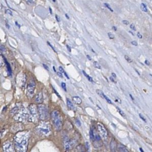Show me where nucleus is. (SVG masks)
Instances as JSON below:
<instances>
[{
	"mask_svg": "<svg viewBox=\"0 0 152 152\" xmlns=\"http://www.w3.org/2000/svg\"><path fill=\"white\" fill-rule=\"evenodd\" d=\"M29 134L27 132H19L14 137L15 148L18 151H26L27 148Z\"/></svg>",
	"mask_w": 152,
	"mask_h": 152,
	"instance_id": "f257e3e1",
	"label": "nucleus"
},
{
	"mask_svg": "<svg viewBox=\"0 0 152 152\" xmlns=\"http://www.w3.org/2000/svg\"><path fill=\"white\" fill-rule=\"evenodd\" d=\"M51 118L53 121L54 125L55 127V129L57 131H60L62 128V120L61 117L60 115V113L58 111L54 110L51 113Z\"/></svg>",
	"mask_w": 152,
	"mask_h": 152,
	"instance_id": "f03ea898",
	"label": "nucleus"
},
{
	"mask_svg": "<svg viewBox=\"0 0 152 152\" xmlns=\"http://www.w3.org/2000/svg\"><path fill=\"white\" fill-rule=\"evenodd\" d=\"M36 130L38 134L45 136L49 135L51 132L50 125L46 123H43L39 125L36 128Z\"/></svg>",
	"mask_w": 152,
	"mask_h": 152,
	"instance_id": "7ed1b4c3",
	"label": "nucleus"
},
{
	"mask_svg": "<svg viewBox=\"0 0 152 152\" xmlns=\"http://www.w3.org/2000/svg\"><path fill=\"white\" fill-rule=\"evenodd\" d=\"M39 119L41 120H45L48 118V112L47 108L44 104H40L38 106Z\"/></svg>",
	"mask_w": 152,
	"mask_h": 152,
	"instance_id": "20e7f679",
	"label": "nucleus"
},
{
	"mask_svg": "<svg viewBox=\"0 0 152 152\" xmlns=\"http://www.w3.org/2000/svg\"><path fill=\"white\" fill-rule=\"evenodd\" d=\"M76 142V141L75 139H69L67 137H64L63 140V144L65 149L67 150L72 149L75 145Z\"/></svg>",
	"mask_w": 152,
	"mask_h": 152,
	"instance_id": "39448f33",
	"label": "nucleus"
},
{
	"mask_svg": "<svg viewBox=\"0 0 152 152\" xmlns=\"http://www.w3.org/2000/svg\"><path fill=\"white\" fill-rule=\"evenodd\" d=\"M35 88V83L33 81H31L28 84L27 87V96L29 98H31L33 96Z\"/></svg>",
	"mask_w": 152,
	"mask_h": 152,
	"instance_id": "423d86ee",
	"label": "nucleus"
},
{
	"mask_svg": "<svg viewBox=\"0 0 152 152\" xmlns=\"http://www.w3.org/2000/svg\"><path fill=\"white\" fill-rule=\"evenodd\" d=\"M97 129H98V131L100 136L102 137L103 138L106 139L108 137V132H107L106 129L104 128V126L101 123L97 124Z\"/></svg>",
	"mask_w": 152,
	"mask_h": 152,
	"instance_id": "0eeeda50",
	"label": "nucleus"
},
{
	"mask_svg": "<svg viewBox=\"0 0 152 152\" xmlns=\"http://www.w3.org/2000/svg\"><path fill=\"white\" fill-rule=\"evenodd\" d=\"M29 109L30 115H32V118H34L36 119L38 116V107L35 104H31L29 106Z\"/></svg>",
	"mask_w": 152,
	"mask_h": 152,
	"instance_id": "6e6552de",
	"label": "nucleus"
},
{
	"mask_svg": "<svg viewBox=\"0 0 152 152\" xmlns=\"http://www.w3.org/2000/svg\"><path fill=\"white\" fill-rule=\"evenodd\" d=\"M3 150L5 152H11L15 151L13 144L10 141H6L3 144Z\"/></svg>",
	"mask_w": 152,
	"mask_h": 152,
	"instance_id": "1a4fd4ad",
	"label": "nucleus"
},
{
	"mask_svg": "<svg viewBox=\"0 0 152 152\" xmlns=\"http://www.w3.org/2000/svg\"><path fill=\"white\" fill-rule=\"evenodd\" d=\"M43 101V96H42V92H39L38 93L35 97V102H37L38 103H41Z\"/></svg>",
	"mask_w": 152,
	"mask_h": 152,
	"instance_id": "9d476101",
	"label": "nucleus"
},
{
	"mask_svg": "<svg viewBox=\"0 0 152 152\" xmlns=\"http://www.w3.org/2000/svg\"><path fill=\"white\" fill-rule=\"evenodd\" d=\"M27 116H28L26 112H24V110L22 111L21 113H20L17 116V118H18V120H20V119H24L25 118H27Z\"/></svg>",
	"mask_w": 152,
	"mask_h": 152,
	"instance_id": "9b49d317",
	"label": "nucleus"
},
{
	"mask_svg": "<svg viewBox=\"0 0 152 152\" xmlns=\"http://www.w3.org/2000/svg\"><path fill=\"white\" fill-rule=\"evenodd\" d=\"M117 147V144L116 142L114 140H112L111 142H110V148L111 151H115L116 148Z\"/></svg>",
	"mask_w": 152,
	"mask_h": 152,
	"instance_id": "f8f14e48",
	"label": "nucleus"
},
{
	"mask_svg": "<svg viewBox=\"0 0 152 152\" xmlns=\"http://www.w3.org/2000/svg\"><path fill=\"white\" fill-rule=\"evenodd\" d=\"M117 148H119V150L121 152H128V150L126 149L125 146H124L123 145H122L121 144H120L117 145Z\"/></svg>",
	"mask_w": 152,
	"mask_h": 152,
	"instance_id": "ddd939ff",
	"label": "nucleus"
},
{
	"mask_svg": "<svg viewBox=\"0 0 152 152\" xmlns=\"http://www.w3.org/2000/svg\"><path fill=\"white\" fill-rule=\"evenodd\" d=\"M72 99H73V101L74 102V103H75L77 104H80L82 103L81 99L78 96H74V97H73Z\"/></svg>",
	"mask_w": 152,
	"mask_h": 152,
	"instance_id": "4468645a",
	"label": "nucleus"
},
{
	"mask_svg": "<svg viewBox=\"0 0 152 152\" xmlns=\"http://www.w3.org/2000/svg\"><path fill=\"white\" fill-rule=\"evenodd\" d=\"M67 106L69 109H73L74 107L73 106V104L72 103V102L70 101V100L69 99H67Z\"/></svg>",
	"mask_w": 152,
	"mask_h": 152,
	"instance_id": "2eb2a0df",
	"label": "nucleus"
},
{
	"mask_svg": "<svg viewBox=\"0 0 152 152\" xmlns=\"http://www.w3.org/2000/svg\"><path fill=\"white\" fill-rule=\"evenodd\" d=\"M18 107H15L13 108L10 111L11 115H14L15 114H16V113L18 112Z\"/></svg>",
	"mask_w": 152,
	"mask_h": 152,
	"instance_id": "dca6fc26",
	"label": "nucleus"
},
{
	"mask_svg": "<svg viewBox=\"0 0 152 152\" xmlns=\"http://www.w3.org/2000/svg\"><path fill=\"white\" fill-rule=\"evenodd\" d=\"M3 58H4V57H3ZM4 60L5 61V63L7 64V67L8 71V72H9L10 74L11 75V67H10V64H8V62H7V61L6 60V59H5V58H4Z\"/></svg>",
	"mask_w": 152,
	"mask_h": 152,
	"instance_id": "f3484780",
	"label": "nucleus"
},
{
	"mask_svg": "<svg viewBox=\"0 0 152 152\" xmlns=\"http://www.w3.org/2000/svg\"><path fill=\"white\" fill-rule=\"evenodd\" d=\"M96 92H97V93L100 97H101L103 99H104V97H105V94H104V93H103L101 90H96Z\"/></svg>",
	"mask_w": 152,
	"mask_h": 152,
	"instance_id": "a211bd4d",
	"label": "nucleus"
},
{
	"mask_svg": "<svg viewBox=\"0 0 152 152\" xmlns=\"http://www.w3.org/2000/svg\"><path fill=\"white\" fill-rule=\"evenodd\" d=\"M82 72H83V74L85 75V76L88 78V80L89 81H91V82H92V83H93V79L92 78V77H91L90 76H89L84 71H82Z\"/></svg>",
	"mask_w": 152,
	"mask_h": 152,
	"instance_id": "6ab92c4d",
	"label": "nucleus"
},
{
	"mask_svg": "<svg viewBox=\"0 0 152 152\" xmlns=\"http://www.w3.org/2000/svg\"><path fill=\"white\" fill-rule=\"evenodd\" d=\"M141 9L142 11H144V12H147V7H146L145 4H144V3H142V4H141Z\"/></svg>",
	"mask_w": 152,
	"mask_h": 152,
	"instance_id": "aec40b11",
	"label": "nucleus"
},
{
	"mask_svg": "<svg viewBox=\"0 0 152 152\" xmlns=\"http://www.w3.org/2000/svg\"><path fill=\"white\" fill-rule=\"evenodd\" d=\"M89 136H90V138L91 140H94V133L93 132V130L92 129H90V131H89Z\"/></svg>",
	"mask_w": 152,
	"mask_h": 152,
	"instance_id": "412c9836",
	"label": "nucleus"
},
{
	"mask_svg": "<svg viewBox=\"0 0 152 152\" xmlns=\"http://www.w3.org/2000/svg\"><path fill=\"white\" fill-rule=\"evenodd\" d=\"M94 66L95 67V68H98V69H100L101 68V66H100V64L97 62H96V61H95V62H94Z\"/></svg>",
	"mask_w": 152,
	"mask_h": 152,
	"instance_id": "4be33fe9",
	"label": "nucleus"
},
{
	"mask_svg": "<svg viewBox=\"0 0 152 152\" xmlns=\"http://www.w3.org/2000/svg\"><path fill=\"white\" fill-rule=\"evenodd\" d=\"M125 59H126L128 62H132V60L130 58V57H129V56H127V55H125Z\"/></svg>",
	"mask_w": 152,
	"mask_h": 152,
	"instance_id": "5701e85b",
	"label": "nucleus"
},
{
	"mask_svg": "<svg viewBox=\"0 0 152 152\" xmlns=\"http://www.w3.org/2000/svg\"><path fill=\"white\" fill-rule=\"evenodd\" d=\"M116 108H117V111L119 112V113H120V114L122 116H125V113H124V112H123L122 110H120V108H119L118 107H117Z\"/></svg>",
	"mask_w": 152,
	"mask_h": 152,
	"instance_id": "b1692460",
	"label": "nucleus"
},
{
	"mask_svg": "<svg viewBox=\"0 0 152 152\" xmlns=\"http://www.w3.org/2000/svg\"><path fill=\"white\" fill-rule=\"evenodd\" d=\"M104 5L110 11H111V12H113V10L111 8V7H110V6L108 4H107V3H104Z\"/></svg>",
	"mask_w": 152,
	"mask_h": 152,
	"instance_id": "393cba45",
	"label": "nucleus"
},
{
	"mask_svg": "<svg viewBox=\"0 0 152 152\" xmlns=\"http://www.w3.org/2000/svg\"><path fill=\"white\" fill-rule=\"evenodd\" d=\"M1 51L3 53H5L6 52V49L5 48L4 46L3 45H1Z\"/></svg>",
	"mask_w": 152,
	"mask_h": 152,
	"instance_id": "a878e982",
	"label": "nucleus"
},
{
	"mask_svg": "<svg viewBox=\"0 0 152 152\" xmlns=\"http://www.w3.org/2000/svg\"><path fill=\"white\" fill-rule=\"evenodd\" d=\"M61 86L62 88L64 89V90L65 91H67V90H66V84H65L64 83L62 82V83H61Z\"/></svg>",
	"mask_w": 152,
	"mask_h": 152,
	"instance_id": "bb28decb",
	"label": "nucleus"
},
{
	"mask_svg": "<svg viewBox=\"0 0 152 152\" xmlns=\"http://www.w3.org/2000/svg\"><path fill=\"white\" fill-rule=\"evenodd\" d=\"M108 36L109 38L111 39H114V34H112L111 33H108Z\"/></svg>",
	"mask_w": 152,
	"mask_h": 152,
	"instance_id": "cd10ccee",
	"label": "nucleus"
},
{
	"mask_svg": "<svg viewBox=\"0 0 152 152\" xmlns=\"http://www.w3.org/2000/svg\"><path fill=\"white\" fill-rule=\"evenodd\" d=\"M130 28H131L132 30H134V31H135V30H136L135 26V25H134V24H131L130 25Z\"/></svg>",
	"mask_w": 152,
	"mask_h": 152,
	"instance_id": "c85d7f7f",
	"label": "nucleus"
},
{
	"mask_svg": "<svg viewBox=\"0 0 152 152\" xmlns=\"http://www.w3.org/2000/svg\"><path fill=\"white\" fill-rule=\"evenodd\" d=\"M104 99L107 100V102L108 103H110V104H111V100L105 95V97H104Z\"/></svg>",
	"mask_w": 152,
	"mask_h": 152,
	"instance_id": "c756f323",
	"label": "nucleus"
},
{
	"mask_svg": "<svg viewBox=\"0 0 152 152\" xmlns=\"http://www.w3.org/2000/svg\"><path fill=\"white\" fill-rule=\"evenodd\" d=\"M139 116L140 117V118H141V119L142 121H144L145 122H146V120H145V119L144 118V116H142V115L141 113H139Z\"/></svg>",
	"mask_w": 152,
	"mask_h": 152,
	"instance_id": "7c9ffc66",
	"label": "nucleus"
},
{
	"mask_svg": "<svg viewBox=\"0 0 152 152\" xmlns=\"http://www.w3.org/2000/svg\"><path fill=\"white\" fill-rule=\"evenodd\" d=\"M57 74L58 75V76H59L61 78H63V74H62V72H57Z\"/></svg>",
	"mask_w": 152,
	"mask_h": 152,
	"instance_id": "2f4dec72",
	"label": "nucleus"
},
{
	"mask_svg": "<svg viewBox=\"0 0 152 152\" xmlns=\"http://www.w3.org/2000/svg\"><path fill=\"white\" fill-rule=\"evenodd\" d=\"M58 69H59V71H60V72H61L62 73H64V69H63V68L60 66H59V68H58Z\"/></svg>",
	"mask_w": 152,
	"mask_h": 152,
	"instance_id": "473e14b6",
	"label": "nucleus"
},
{
	"mask_svg": "<svg viewBox=\"0 0 152 152\" xmlns=\"http://www.w3.org/2000/svg\"><path fill=\"white\" fill-rule=\"evenodd\" d=\"M75 122H76V123L77 124V125H78V126H80V122L79 121V119H76V121H75Z\"/></svg>",
	"mask_w": 152,
	"mask_h": 152,
	"instance_id": "72a5a7b5",
	"label": "nucleus"
},
{
	"mask_svg": "<svg viewBox=\"0 0 152 152\" xmlns=\"http://www.w3.org/2000/svg\"><path fill=\"white\" fill-rule=\"evenodd\" d=\"M131 43H132V45H133L134 46H137L138 45V43H137V42L136 41H132Z\"/></svg>",
	"mask_w": 152,
	"mask_h": 152,
	"instance_id": "f704fd0d",
	"label": "nucleus"
},
{
	"mask_svg": "<svg viewBox=\"0 0 152 152\" xmlns=\"http://www.w3.org/2000/svg\"><path fill=\"white\" fill-rule=\"evenodd\" d=\"M47 43H48V45H49V46H50V47H51V48H52V49H53V50H54V52H56V50H55V49H54V48H53V46H52V45H51V44H50V43H49V42H47Z\"/></svg>",
	"mask_w": 152,
	"mask_h": 152,
	"instance_id": "c9c22d12",
	"label": "nucleus"
},
{
	"mask_svg": "<svg viewBox=\"0 0 152 152\" xmlns=\"http://www.w3.org/2000/svg\"><path fill=\"white\" fill-rule=\"evenodd\" d=\"M52 88H53V90H54V93H55L57 94V96H58L59 98H61L60 96V95H59V94H58V93L57 92V91H56V90H55L54 88V87H52Z\"/></svg>",
	"mask_w": 152,
	"mask_h": 152,
	"instance_id": "e433bc0d",
	"label": "nucleus"
},
{
	"mask_svg": "<svg viewBox=\"0 0 152 152\" xmlns=\"http://www.w3.org/2000/svg\"><path fill=\"white\" fill-rule=\"evenodd\" d=\"M122 23L124 24H126V25H128L129 24V21H127V20H123L122 21Z\"/></svg>",
	"mask_w": 152,
	"mask_h": 152,
	"instance_id": "4c0bfd02",
	"label": "nucleus"
},
{
	"mask_svg": "<svg viewBox=\"0 0 152 152\" xmlns=\"http://www.w3.org/2000/svg\"><path fill=\"white\" fill-rule=\"evenodd\" d=\"M85 146H86V149H87V150H89V145L88 142H86V143H85Z\"/></svg>",
	"mask_w": 152,
	"mask_h": 152,
	"instance_id": "58836bf2",
	"label": "nucleus"
},
{
	"mask_svg": "<svg viewBox=\"0 0 152 152\" xmlns=\"http://www.w3.org/2000/svg\"><path fill=\"white\" fill-rule=\"evenodd\" d=\"M5 11H6V12H7V13H8V14H10L11 15H12V12H11V11L10 10H7Z\"/></svg>",
	"mask_w": 152,
	"mask_h": 152,
	"instance_id": "ea45409f",
	"label": "nucleus"
},
{
	"mask_svg": "<svg viewBox=\"0 0 152 152\" xmlns=\"http://www.w3.org/2000/svg\"><path fill=\"white\" fill-rule=\"evenodd\" d=\"M66 47H67V49L68 51L70 52H71V48H70V47L69 45H66Z\"/></svg>",
	"mask_w": 152,
	"mask_h": 152,
	"instance_id": "a19ab883",
	"label": "nucleus"
},
{
	"mask_svg": "<svg viewBox=\"0 0 152 152\" xmlns=\"http://www.w3.org/2000/svg\"><path fill=\"white\" fill-rule=\"evenodd\" d=\"M55 18H56V20H57V21H58V22H60V18H59V17L57 15H55Z\"/></svg>",
	"mask_w": 152,
	"mask_h": 152,
	"instance_id": "79ce46f5",
	"label": "nucleus"
},
{
	"mask_svg": "<svg viewBox=\"0 0 152 152\" xmlns=\"http://www.w3.org/2000/svg\"><path fill=\"white\" fill-rule=\"evenodd\" d=\"M43 66H44V67L46 69H47L48 71L49 70V68H48V66L46 65H45V64H43Z\"/></svg>",
	"mask_w": 152,
	"mask_h": 152,
	"instance_id": "37998d69",
	"label": "nucleus"
},
{
	"mask_svg": "<svg viewBox=\"0 0 152 152\" xmlns=\"http://www.w3.org/2000/svg\"><path fill=\"white\" fill-rule=\"evenodd\" d=\"M137 36H138L139 39H141V38H142V35H141L139 33H137Z\"/></svg>",
	"mask_w": 152,
	"mask_h": 152,
	"instance_id": "c03bdc74",
	"label": "nucleus"
},
{
	"mask_svg": "<svg viewBox=\"0 0 152 152\" xmlns=\"http://www.w3.org/2000/svg\"><path fill=\"white\" fill-rule=\"evenodd\" d=\"M110 80H111V81H113V82H114V83H116V81H114V78H113L112 77H110Z\"/></svg>",
	"mask_w": 152,
	"mask_h": 152,
	"instance_id": "a18cd8bd",
	"label": "nucleus"
},
{
	"mask_svg": "<svg viewBox=\"0 0 152 152\" xmlns=\"http://www.w3.org/2000/svg\"><path fill=\"white\" fill-rule=\"evenodd\" d=\"M116 102H118L119 103H121V100L120 99H119V98H116Z\"/></svg>",
	"mask_w": 152,
	"mask_h": 152,
	"instance_id": "49530a36",
	"label": "nucleus"
},
{
	"mask_svg": "<svg viewBox=\"0 0 152 152\" xmlns=\"http://www.w3.org/2000/svg\"><path fill=\"white\" fill-rule=\"evenodd\" d=\"M145 64L146 65H150V63L148 62V61L147 60H145Z\"/></svg>",
	"mask_w": 152,
	"mask_h": 152,
	"instance_id": "de8ad7c7",
	"label": "nucleus"
},
{
	"mask_svg": "<svg viewBox=\"0 0 152 152\" xmlns=\"http://www.w3.org/2000/svg\"><path fill=\"white\" fill-rule=\"evenodd\" d=\"M111 75H112V77H114V78H116V75L114 74V73H111Z\"/></svg>",
	"mask_w": 152,
	"mask_h": 152,
	"instance_id": "09e8293b",
	"label": "nucleus"
},
{
	"mask_svg": "<svg viewBox=\"0 0 152 152\" xmlns=\"http://www.w3.org/2000/svg\"><path fill=\"white\" fill-rule=\"evenodd\" d=\"M86 57H87V58H88V59H89V60H90V61H91V57H90V56H89V55H86Z\"/></svg>",
	"mask_w": 152,
	"mask_h": 152,
	"instance_id": "8fccbe9b",
	"label": "nucleus"
},
{
	"mask_svg": "<svg viewBox=\"0 0 152 152\" xmlns=\"http://www.w3.org/2000/svg\"><path fill=\"white\" fill-rule=\"evenodd\" d=\"M15 24H16V25H17V26H18V27H20V25H19V24H18V23H17V21H15Z\"/></svg>",
	"mask_w": 152,
	"mask_h": 152,
	"instance_id": "3c124183",
	"label": "nucleus"
},
{
	"mask_svg": "<svg viewBox=\"0 0 152 152\" xmlns=\"http://www.w3.org/2000/svg\"><path fill=\"white\" fill-rule=\"evenodd\" d=\"M112 28H113V29H114L115 31H116V30H117V28H116V27L113 26V27H112Z\"/></svg>",
	"mask_w": 152,
	"mask_h": 152,
	"instance_id": "603ef678",
	"label": "nucleus"
},
{
	"mask_svg": "<svg viewBox=\"0 0 152 152\" xmlns=\"http://www.w3.org/2000/svg\"><path fill=\"white\" fill-rule=\"evenodd\" d=\"M129 96L131 97V99L132 100H134V97L132 96V95L131 94H129Z\"/></svg>",
	"mask_w": 152,
	"mask_h": 152,
	"instance_id": "864d4df0",
	"label": "nucleus"
},
{
	"mask_svg": "<svg viewBox=\"0 0 152 152\" xmlns=\"http://www.w3.org/2000/svg\"><path fill=\"white\" fill-rule=\"evenodd\" d=\"M65 15H66V18H67V19H69V17L68 16V15H67V14H65Z\"/></svg>",
	"mask_w": 152,
	"mask_h": 152,
	"instance_id": "5fc2aeb1",
	"label": "nucleus"
},
{
	"mask_svg": "<svg viewBox=\"0 0 152 152\" xmlns=\"http://www.w3.org/2000/svg\"><path fill=\"white\" fill-rule=\"evenodd\" d=\"M49 12H50V13L52 14V10L51 9V8H50V7L49 8Z\"/></svg>",
	"mask_w": 152,
	"mask_h": 152,
	"instance_id": "6e6d98bb",
	"label": "nucleus"
},
{
	"mask_svg": "<svg viewBox=\"0 0 152 152\" xmlns=\"http://www.w3.org/2000/svg\"><path fill=\"white\" fill-rule=\"evenodd\" d=\"M6 26H7V27L8 28H10V26H9V25H8L7 24H6Z\"/></svg>",
	"mask_w": 152,
	"mask_h": 152,
	"instance_id": "4d7b16f0",
	"label": "nucleus"
},
{
	"mask_svg": "<svg viewBox=\"0 0 152 152\" xmlns=\"http://www.w3.org/2000/svg\"><path fill=\"white\" fill-rule=\"evenodd\" d=\"M139 150L141 151H142V152H144V151H143V150L141 148H139Z\"/></svg>",
	"mask_w": 152,
	"mask_h": 152,
	"instance_id": "13d9d810",
	"label": "nucleus"
},
{
	"mask_svg": "<svg viewBox=\"0 0 152 152\" xmlns=\"http://www.w3.org/2000/svg\"><path fill=\"white\" fill-rule=\"evenodd\" d=\"M53 69H54V71L55 72H56V70H55V67H54V66H53Z\"/></svg>",
	"mask_w": 152,
	"mask_h": 152,
	"instance_id": "bf43d9fd",
	"label": "nucleus"
},
{
	"mask_svg": "<svg viewBox=\"0 0 152 152\" xmlns=\"http://www.w3.org/2000/svg\"><path fill=\"white\" fill-rule=\"evenodd\" d=\"M129 33H131L132 35H134V33H133L132 31H129Z\"/></svg>",
	"mask_w": 152,
	"mask_h": 152,
	"instance_id": "052dcab7",
	"label": "nucleus"
},
{
	"mask_svg": "<svg viewBox=\"0 0 152 152\" xmlns=\"http://www.w3.org/2000/svg\"><path fill=\"white\" fill-rule=\"evenodd\" d=\"M92 52H94V53H95V51H94V50H93V49H92Z\"/></svg>",
	"mask_w": 152,
	"mask_h": 152,
	"instance_id": "680f3d73",
	"label": "nucleus"
},
{
	"mask_svg": "<svg viewBox=\"0 0 152 152\" xmlns=\"http://www.w3.org/2000/svg\"><path fill=\"white\" fill-rule=\"evenodd\" d=\"M52 1H53V2H55V1H56V0H52Z\"/></svg>",
	"mask_w": 152,
	"mask_h": 152,
	"instance_id": "e2e57ef3",
	"label": "nucleus"
}]
</instances>
